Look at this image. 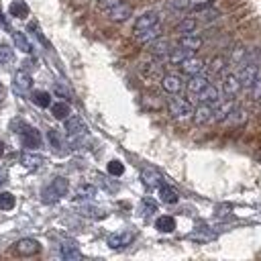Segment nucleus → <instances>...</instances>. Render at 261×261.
I'll use <instances>...</instances> for the list:
<instances>
[{
    "label": "nucleus",
    "mask_w": 261,
    "mask_h": 261,
    "mask_svg": "<svg viewBox=\"0 0 261 261\" xmlns=\"http://www.w3.org/2000/svg\"><path fill=\"white\" fill-rule=\"evenodd\" d=\"M67 190H69L67 179H65V177H55L51 184H47V186L43 188V192H41V200H43L45 204H53V202L61 200V198L67 194Z\"/></svg>",
    "instance_id": "f257e3e1"
},
{
    "label": "nucleus",
    "mask_w": 261,
    "mask_h": 261,
    "mask_svg": "<svg viewBox=\"0 0 261 261\" xmlns=\"http://www.w3.org/2000/svg\"><path fill=\"white\" fill-rule=\"evenodd\" d=\"M18 137H20L22 147H27V149H39V147H41V135H39V130H37L35 126H31V124H20Z\"/></svg>",
    "instance_id": "f03ea898"
},
{
    "label": "nucleus",
    "mask_w": 261,
    "mask_h": 261,
    "mask_svg": "<svg viewBox=\"0 0 261 261\" xmlns=\"http://www.w3.org/2000/svg\"><path fill=\"white\" fill-rule=\"evenodd\" d=\"M12 251L18 257H33V255H37L41 251V243L35 241V239H20V241H16L12 245Z\"/></svg>",
    "instance_id": "7ed1b4c3"
},
{
    "label": "nucleus",
    "mask_w": 261,
    "mask_h": 261,
    "mask_svg": "<svg viewBox=\"0 0 261 261\" xmlns=\"http://www.w3.org/2000/svg\"><path fill=\"white\" fill-rule=\"evenodd\" d=\"M167 108H169V114L175 116V118H188L194 112L192 104L188 100H184V98H171L167 102Z\"/></svg>",
    "instance_id": "20e7f679"
},
{
    "label": "nucleus",
    "mask_w": 261,
    "mask_h": 261,
    "mask_svg": "<svg viewBox=\"0 0 261 261\" xmlns=\"http://www.w3.org/2000/svg\"><path fill=\"white\" fill-rule=\"evenodd\" d=\"M155 24H159V14H157L155 10H147V12H143L141 16H137L135 27H133V33L139 35V33H143V31L155 27Z\"/></svg>",
    "instance_id": "39448f33"
},
{
    "label": "nucleus",
    "mask_w": 261,
    "mask_h": 261,
    "mask_svg": "<svg viewBox=\"0 0 261 261\" xmlns=\"http://www.w3.org/2000/svg\"><path fill=\"white\" fill-rule=\"evenodd\" d=\"M257 75H259V69H257V65H255L253 61L241 63V69H239V73H237L241 86H245V88H251V84L255 82Z\"/></svg>",
    "instance_id": "423d86ee"
},
{
    "label": "nucleus",
    "mask_w": 261,
    "mask_h": 261,
    "mask_svg": "<svg viewBox=\"0 0 261 261\" xmlns=\"http://www.w3.org/2000/svg\"><path fill=\"white\" fill-rule=\"evenodd\" d=\"M133 239H135V232L133 230H120V232L110 234L106 239V245L110 249H124V247H128L133 243Z\"/></svg>",
    "instance_id": "0eeeda50"
},
{
    "label": "nucleus",
    "mask_w": 261,
    "mask_h": 261,
    "mask_svg": "<svg viewBox=\"0 0 261 261\" xmlns=\"http://www.w3.org/2000/svg\"><path fill=\"white\" fill-rule=\"evenodd\" d=\"M130 14H133V6H130L128 2H114V4L108 8V16H110L114 22H124Z\"/></svg>",
    "instance_id": "6e6552de"
},
{
    "label": "nucleus",
    "mask_w": 261,
    "mask_h": 261,
    "mask_svg": "<svg viewBox=\"0 0 261 261\" xmlns=\"http://www.w3.org/2000/svg\"><path fill=\"white\" fill-rule=\"evenodd\" d=\"M12 88H14L16 94H27V92L33 88V77H31V73L24 71V69H18V71L14 73V77H12Z\"/></svg>",
    "instance_id": "1a4fd4ad"
},
{
    "label": "nucleus",
    "mask_w": 261,
    "mask_h": 261,
    "mask_svg": "<svg viewBox=\"0 0 261 261\" xmlns=\"http://www.w3.org/2000/svg\"><path fill=\"white\" fill-rule=\"evenodd\" d=\"M86 130H88V126H86V122L80 118V116H67L65 118V133H67V137L69 139H75V137H82V135H86Z\"/></svg>",
    "instance_id": "9d476101"
},
{
    "label": "nucleus",
    "mask_w": 261,
    "mask_h": 261,
    "mask_svg": "<svg viewBox=\"0 0 261 261\" xmlns=\"http://www.w3.org/2000/svg\"><path fill=\"white\" fill-rule=\"evenodd\" d=\"M169 49H171L169 41H167L165 37H161V35L155 37L153 41H149V47H147V51H149L151 55H155V57H167Z\"/></svg>",
    "instance_id": "9b49d317"
},
{
    "label": "nucleus",
    "mask_w": 261,
    "mask_h": 261,
    "mask_svg": "<svg viewBox=\"0 0 261 261\" xmlns=\"http://www.w3.org/2000/svg\"><path fill=\"white\" fill-rule=\"evenodd\" d=\"M161 88L167 92V94H179L181 88H184V80L175 73H167L161 77Z\"/></svg>",
    "instance_id": "f8f14e48"
},
{
    "label": "nucleus",
    "mask_w": 261,
    "mask_h": 261,
    "mask_svg": "<svg viewBox=\"0 0 261 261\" xmlns=\"http://www.w3.org/2000/svg\"><path fill=\"white\" fill-rule=\"evenodd\" d=\"M237 108V104H234V100H226V102H216V108L212 110V118L216 120V122H224L228 116H230V112Z\"/></svg>",
    "instance_id": "ddd939ff"
},
{
    "label": "nucleus",
    "mask_w": 261,
    "mask_h": 261,
    "mask_svg": "<svg viewBox=\"0 0 261 261\" xmlns=\"http://www.w3.org/2000/svg\"><path fill=\"white\" fill-rule=\"evenodd\" d=\"M179 67H181V71L184 73H188V75H194V73H202L204 71V67H206V63H204V59H200V57H188V59H184L181 63H179Z\"/></svg>",
    "instance_id": "4468645a"
},
{
    "label": "nucleus",
    "mask_w": 261,
    "mask_h": 261,
    "mask_svg": "<svg viewBox=\"0 0 261 261\" xmlns=\"http://www.w3.org/2000/svg\"><path fill=\"white\" fill-rule=\"evenodd\" d=\"M141 179H143V184H145L147 188H159V186L163 184V175H161L155 167H145V169L141 171Z\"/></svg>",
    "instance_id": "2eb2a0df"
},
{
    "label": "nucleus",
    "mask_w": 261,
    "mask_h": 261,
    "mask_svg": "<svg viewBox=\"0 0 261 261\" xmlns=\"http://www.w3.org/2000/svg\"><path fill=\"white\" fill-rule=\"evenodd\" d=\"M196 96H198V100H200V102L210 104V106H212V104H216V102H220V90H218L216 86H212V84H208V86H206L202 92H198Z\"/></svg>",
    "instance_id": "dca6fc26"
},
{
    "label": "nucleus",
    "mask_w": 261,
    "mask_h": 261,
    "mask_svg": "<svg viewBox=\"0 0 261 261\" xmlns=\"http://www.w3.org/2000/svg\"><path fill=\"white\" fill-rule=\"evenodd\" d=\"M59 257L65 261H73V259H82V251L77 249V245L73 241H65L59 247Z\"/></svg>",
    "instance_id": "f3484780"
},
{
    "label": "nucleus",
    "mask_w": 261,
    "mask_h": 261,
    "mask_svg": "<svg viewBox=\"0 0 261 261\" xmlns=\"http://www.w3.org/2000/svg\"><path fill=\"white\" fill-rule=\"evenodd\" d=\"M241 88H243V86H241L237 73H228V75H224V80H222V92H224L228 98H230V96H237Z\"/></svg>",
    "instance_id": "a211bd4d"
},
{
    "label": "nucleus",
    "mask_w": 261,
    "mask_h": 261,
    "mask_svg": "<svg viewBox=\"0 0 261 261\" xmlns=\"http://www.w3.org/2000/svg\"><path fill=\"white\" fill-rule=\"evenodd\" d=\"M210 82H208V77L206 75H202V73H194V75H190V80H188V92L190 94H198V92H202L206 86H208Z\"/></svg>",
    "instance_id": "6ab92c4d"
},
{
    "label": "nucleus",
    "mask_w": 261,
    "mask_h": 261,
    "mask_svg": "<svg viewBox=\"0 0 261 261\" xmlns=\"http://www.w3.org/2000/svg\"><path fill=\"white\" fill-rule=\"evenodd\" d=\"M192 118H194V122H196V124H204V122L212 120V106H210V104L200 102V106L192 112Z\"/></svg>",
    "instance_id": "aec40b11"
},
{
    "label": "nucleus",
    "mask_w": 261,
    "mask_h": 261,
    "mask_svg": "<svg viewBox=\"0 0 261 261\" xmlns=\"http://www.w3.org/2000/svg\"><path fill=\"white\" fill-rule=\"evenodd\" d=\"M192 49H186V47H177V49H169V53H167V61L171 63V65H179L184 59H188V57H192Z\"/></svg>",
    "instance_id": "412c9836"
},
{
    "label": "nucleus",
    "mask_w": 261,
    "mask_h": 261,
    "mask_svg": "<svg viewBox=\"0 0 261 261\" xmlns=\"http://www.w3.org/2000/svg\"><path fill=\"white\" fill-rule=\"evenodd\" d=\"M202 37H198L196 33H188V35H181L179 37V45L186 47V49H192V51H198L202 47Z\"/></svg>",
    "instance_id": "4be33fe9"
},
{
    "label": "nucleus",
    "mask_w": 261,
    "mask_h": 261,
    "mask_svg": "<svg viewBox=\"0 0 261 261\" xmlns=\"http://www.w3.org/2000/svg\"><path fill=\"white\" fill-rule=\"evenodd\" d=\"M155 228H157L159 232H173V230H175V218L163 214V216H159V218L155 220Z\"/></svg>",
    "instance_id": "5701e85b"
},
{
    "label": "nucleus",
    "mask_w": 261,
    "mask_h": 261,
    "mask_svg": "<svg viewBox=\"0 0 261 261\" xmlns=\"http://www.w3.org/2000/svg\"><path fill=\"white\" fill-rule=\"evenodd\" d=\"M8 12L10 16H16V18H24L29 14V6L22 2V0H12L10 6H8Z\"/></svg>",
    "instance_id": "b1692460"
},
{
    "label": "nucleus",
    "mask_w": 261,
    "mask_h": 261,
    "mask_svg": "<svg viewBox=\"0 0 261 261\" xmlns=\"http://www.w3.org/2000/svg\"><path fill=\"white\" fill-rule=\"evenodd\" d=\"M159 198H161V202H165V204H175V202H177V192H175L171 186L161 184V186H159Z\"/></svg>",
    "instance_id": "393cba45"
},
{
    "label": "nucleus",
    "mask_w": 261,
    "mask_h": 261,
    "mask_svg": "<svg viewBox=\"0 0 261 261\" xmlns=\"http://www.w3.org/2000/svg\"><path fill=\"white\" fill-rule=\"evenodd\" d=\"M196 27H198V20H196V18H192V16H188V18H184V20H179V22H177L175 33H179V35H188V33H194V31H196Z\"/></svg>",
    "instance_id": "a878e982"
},
{
    "label": "nucleus",
    "mask_w": 261,
    "mask_h": 261,
    "mask_svg": "<svg viewBox=\"0 0 261 261\" xmlns=\"http://www.w3.org/2000/svg\"><path fill=\"white\" fill-rule=\"evenodd\" d=\"M31 100H33V104H37L39 108H47V106H51V94L45 92V90H37V92H33Z\"/></svg>",
    "instance_id": "bb28decb"
},
{
    "label": "nucleus",
    "mask_w": 261,
    "mask_h": 261,
    "mask_svg": "<svg viewBox=\"0 0 261 261\" xmlns=\"http://www.w3.org/2000/svg\"><path fill=\"white\" fill-rule=\"evenodd\" d=\"M51 114H53L55 118H59V120H65V118L71 114L69 104H65V102H53V104H51Z\"/></svg>",
    "instance_id": "cd10ccee"
},
{
    "label": "nucleus",
    "mask_w": 261,
    "mask_h": 261,
    "mask_svg": "<svg viewBox=\"0 0 261 261\" xmlns=\"http://www.w3.org/2000/svg\"><path fill=\"white\" fill-rule=\"evenodd\" d=\"M43 161H45V159H43L41 155H33V153H22V155H20V163H22L24 167H29V169L41 167Z\"/></svg>",
    "instance_id": "c85d7f7f"
},
{
    "label": "nucleus",
    "mask_w": 261,
    "mask_h": 261,
    "mask_svg": "<svg viewBox=\"0 0 261 261\" xmlns=\"http://www.w3.org/2000/svg\"><path fill=\"white\" fill-rule=\"evenodd\" d=\"M96 186H92V184H82L77 190H75V198L77 200H90V198H94L96 196Z\"/></svg>",
    "instance_id": "c756f323"
},
{
    "label": "nucleus",
    "mask_w": 261,
    "mask_h": 261,
    "mask_svg": "<svg viewBox=\"0 0 261 261\" xmlns=\"http://www.w3.org/2000/svg\"><path fill=\"white\" fill-rule=\"evenodd\" d=\"M12 39H14V45L22 51V53H31L33 51V47H31V43L27 41V37H24V33H20V31H14L12 33Z\"/></svg>",
    "instance_id": "7c9ffc66"
},
{
    "label": "nucleus",
    "mask_w": 261,
    "mask_h": 261,
    "mask_svg": "<svg viewBox=\"0 0 261 261\" xmlns=\"http://www.w3.org/2000/svg\"><path fill=\"white\" fill-rule=\"evenodd\" d=\"M226 63H228V59H226L224 55H216V57L210 59V65H208V67H210L212 73H220V71L226 67Z\"/></svg>",
    "instance_id": "2f4dec72"
},
{
    "label": "nucleus",
    "mask_w": 261,
    "mask_h": 261,
    "mask_svg": "<svg viewBox=\"0 0 261 261\" xmlns=\"http://www.w3.org/2000/svg\"><path fill=\"white\" fill-rule=\"evenodd\" d=\"M14 59V51L8 43H0V65H6Z\"/></svg>",
    "instance_id": "473e14b6"
},
{
    "label": "nucleus",
    "mask_w": 261,
    "mask_h": 261,
    "mask_svg": "<svg viewBox=\"0 0 261 261\" xmlns=\"http://www.w3.org/2000/svg\"><path fill=\"white\" fill-rule=\"evenodd\" d=\"M14 204H16L14 194H10V192H0V210H12Z\"/></svg>",
    "instance_id": "72a5a7b5"
},
{
    "label": "nucleus",
    "mask_w": 261,
    "mask_h": 261,
    "mask_svg": "<svg viewBox=\"0 0 261 261\" xmlns=\"http://www.w3.org/2000/svg\"><path fill=\"white\" fill-rule=\"evenodd\" d=\"M47 139H49L51 147H55V149H61L63 147V139H61V135H59L57 128H49L47 130Z\"/></svg>",
    "instance_id": "f704fd0d"
},
{
    "label": "nucleus",
    "mask_w": 261,
    "mask_h": 261,
    "mask_svg": "<svg viewBox=\"0 0 261 261\" xmlns=\"http://www.w3.org/2000/svg\"><path fill=\"white\" fill-rule=\"evenodd\" d=\"M159 33H161V29H159V24H155V27H151V29H147V31H143V33H139L137 37L141 39V41H153L155 37H159Z\"/></svg>",
    "instance_id": "c9c22d12"
},
{
    "label": "nucleus",
    "mask_w": 261,
    "mask_h": 261,
    "mask_svg": "<svg viewBox=\"0 0 261 261\" xmlns=\"http://www.w3.org/2000/svg\"><path fill=\"white\" fill-rule=\"evenodd\" d=\"M245 57H247V49H243V47H237V49L230 53L228 61H230V63H234V65H241V63H245Z\"/></svg>",
    "instance_id": "e433bc0d"
},
{
    "label": "nucleus",
    "mask_w": 261,
    "mask_h": 261,
    "mask_svg": "<svg viewBox=\"0 0 261 261\" xmlns=\"http://www.w3.org/2000/svg\"><path fill=\"white\" fill-rule=\"evenodd\" d=\"M108 173H110V175H122V173H124V165H122L118 159H114V161L108 163Z\"/></svg>",
    "instance_id": "4c0bfd02"
},
{
    "label": "nucleus",
    "mask_w": 261,
    "mask_h": 261,
    "mask_svg": "<svg viewBox=\"0 0 261 261\" xmlns=\"http://www.w3.org/2000/svg\"><path fill=\"white\" fill-rule=\"evenodd\" d=\"M251 96H253V100L261 102V75H257L255 82L251 84Z\"/></svg>",
    "instance_id": "58836bf2"
},
{
    "label": "nucleus",
    "mask_w": 261,
    "mask_h": 261,
    "mask_svg": "<svg viewBox=\"0 0 261 261\" xmlns=\"http://www.w3.org/2000/svg\"><path fill=\"white\" fill-rule=\"evenodd\" d=\"M143 210H145V216H149V214H153V212H157V206H155V202L153 200H143Z\"/></svg>",
    "instance_id": "ea45409f"
},
{
    "label": "nucleus",
    "mask_w": 261,
    "mask_h": 261,
    "mask_svg": "<svg viewBox=\"0 0 261 261\" xmlns=\"http://www.w3.org/2000/svg\"><path fill=\"white\" fill-rule=\"evenodd\" d=\"M169 6L175 10H186L190 8V0H169Z\"/></svg>",
    "instance_id": "a19ab883"
},
{
    "label": "nucleus",
    "mask_w": 261,
    "mask_h": 261,
    "mask_svg": "<svg viewBox=\"0 0 261 261\" xmlns=\"http://www.w3.org/2000/svg\"><path fill=\"white\" fill-rule=\"evenodd\" d=\"M29 31H31V33L41 41V43H47V41H45V37L41 35V31H39V27H37V24H29Z\"/></svg>",
    "instance_id": "79ce46f5"
},
{
    "label": "nucleus",
    "mask_w": 261,
    "mask_h": 261,
    "mask_svg": "<svg viewBox=\"0 0 261 261\" xmlns=\"http://www.w3.org/2000/svg\"><path fill=\"white\" fill-rule=\"evenodd\" d=\"M218 16H220L218 10H206V12H204V20H216Z\"/></svg>",
    "instance_id": "37998d69"
},
{
    "label": "nucleus",
    "mask_w": 261,
    "mask_h": 261,
    "mask_svg": "<svg viewBox=\"0 0 261 261\" xmlns=\"http://www.w3.org/2000/svg\"><path fill=\"white\" fill-rule=\"evenodd\" d=\"M55 92H57L61 98H69V92H67L65 88H61V86H55Z\"/></svg>",
    "instance_id": "c03bdc74"
},
{
    "label": "nucleus",
    "mask_w": 261,
    "mask_h": 261,
    "mask_svg": "<svg viewBox=\"0 0 261 261\" xmlns=\"http://www.w3.org/2000/svg\"><path fill=\"white\" fill-rule=\"evenodd\" d=\"M4 181H6V171H4L2 167H0V186H2Z\"/></svg>",
    "instance_id": "a18cd8bd"
},
{
    "label": "nucleus",
    "mask_w": 261,
    "mask_h": 261,
    "mask_svg": "<svg viewBox=\"0 0 261 261\" xmlns=\"http://www.w3.org/2000/svg\"><path fill=\"white\" fill-rule=\"evenodd\" d=\"M6 153V145H4V141H0V157Z\"/></svg>",
    "instance_id": "49530a36"
}]
</instances>
